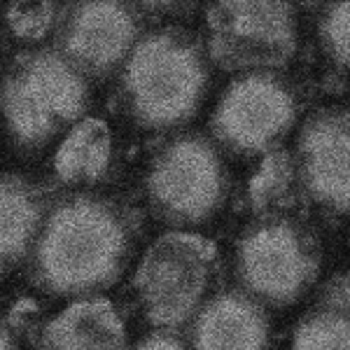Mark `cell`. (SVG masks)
Returning <instances> with one entry per match:
<instances>
[{
    "label": "cell",
    "mask_w": 350,
    "mask_h": 350,
    "mask_svg": "<svg viewBox=\"0 0 350 350\" xmlns=\"http://www.w3.org/2000/svg\"><path fill=\"white\" fill-rule=\"evenodd\" d=\"M140 236V215L129 201L108 191H61L24 267L26 278L54 299H98L124 278Z\"/></svg>",
    "instance_id": "obj_1"
},
{
    "label": "cell",
    "mask_w": 350,
    "mask_h": 350,
    "mask_svg": "<svg viewBox=\"0 0 350 350\" xmlns=\"http://www.w3.org/2000/svg\"><path fill=\"white\" fill-rule=\"evenodd\" d=\"M213 82L206 40L185 26H159L140 38L117 75V100L133 126L175 133L199 115Z\"/></svg>",
    "instance_id": "obj_2"
},
{
    "label": "cell",
    "mask_w": 350,
    "mask_h": 350,
    "mask_svg": "<svg viewBox=\"0 0 350 350\" xmlns=\"http://www.w3.org/2000/svg\"><path fill=\"white\" fill-rule=\"evenodd\" d=\"M92 108V82L54 49H21L3 75L5 135L19 159H38Z\"/></svg>",
    "instance_id": "obj_3"
},
{
    "label": "cell",
    "mask_w": 350,
    "mask_h": 350,
    "mask_svg": "<svg viewBox=\"0 0 350 350\" xmlns=\"http://www.w3.org/2000/svg\"><path fill=\"white\" fill-rule=\"evenodd\" d=\"M231 271L236 287L264 306H295L320 278L323 239L295 208L259 211L236 236Z\"/></svg>",
    "instance_id": "obj_4"
},
{
    "label": "cell",
    "mask_w": 350,
    "mask_h": 350,
    "mask_svg": "<svg viewBox=\"0 0 350 350\" xmlns=\"http://www.w3.org/2000/svg\"><path fill=\"white\" fill-rule=\"evenodd\" d=\"M140 187L157 222L173 231H194L227 206L231 168L211 133L175 131L152 150Z\"/></svg>",
    "instance_id": "obj_5"
},
{
    "label": "cell",
    "mask_w": 350,
    "mask_h": 350,
    "mask_svg": "<svg viewBox=\"0 0 350 350\" xmlns=\"http://www.w3.org/2000/svg\"><path fill=\"white\" fill-rule=\"evenodd\" d=\"M215 243L189 231L159 236L140 257L133 297L145 323L154 329H180L219 290Z\"/></svg>",
    "instance_id": "obj_6"
},
{
    "label": "cell",
    "mask_w": 350,
    "mask_h": 350,
    "mask_svg": "<svg viewBox=\"0 0 350 350\" xmlns=\"http://www.w3.org/2000/svg\"><path fill=\"white\" fill-rule=\"evenodd\" d=\"M301 110V92L283 70L243 72L224 87L208 131L231 157H269L295 131Z\"/></svg>",
    "instance_id": "obj_7"
},
{
    "label": "cell",
    "mask_w": 350,
    "mask_h": 350,
    "mask_svg": "<svg viewBox=\"0 0 350 350\" xmlns=\"http://www.w3.org/2000/svg\"><path fill=\"white\" fill-rule=\"evenodd\" d=\"M299 47V12L292 3L229 0L206 10V49L227 72L280 70Z\"/></svg>",
    "instance_id": "obj_8"
},
{
    "label": "cell",
    "mask_w": 350,
    "mask_h": 350,
    "mask_svg": "<svg viewBox=\"0 0 350 350\" xmlns=\"http://www.w3.org/2000/svg\"><path fill=\"white\" fill-rule=\"evenodd\" d=\"M148 33L143 3H64L54 28V49L89 82L117 77Z\"/></svg>",
    "instance_id": "obj_9"
},
{
    "label": "cell",
    "mask_w": 350,
    "mask_h": 350,
    "mask_svg": "<svg viewBox=\"0 0 350 350\" xmlns=\"http://www.w3.org/2000/svg\"><path fill=\"white\" fill-rule=\"evenodd\" d=\"M295 178L301 199L327 217L350 215V110L320 108L297 133Z\"/></svg>",
    "instance_id": "obj_10"
},
{
    "label": "cell",
    "mask_w": 350,
    "mask_h": 350,
    "mask_svg": "<svg viewBox=\"0 0 350 350\" xmlns=\"http://www.w3.org/2000/svg\"><path fill=\"white\" fill-rule=\"evenodd\" d=\"M189 350H271L273 325L264 304L241 290L222 287L187 325Z\"/></svg>",
    "instance_id": "obj_11"
},
{
    "label": "cell",
    "mask_w": 350,
    "mask_h": 350,
    "mask_svg": "<svg viewBox=\"0 0 350 350\" xmlns=\"http://www.w3.org/2000/svg\"><path fill=\"white\" fill-rule=\"evenodd\" d=\"M61 189L54 180L8 171L3 175V273L24 269Z\"/></svg>",
    "instance_id": "obj_12"
},
{
    "label": "cell",
    "mask_w": 350,
    "mask_h": 350,
    "mask_svg": "<svg viewBox=\"0 0 350 350\" xmlns=\"http://www.w3.org/2000/svg\"><path fill=\"white\" fill-rule=\"evenodd\" d=\"M49 178L61 191H103L120 173V148L110 126L87 117L56 148Z\"/></svg>",
    "instance_id": "obj_13"
},
{
    "label": "cell",
    "mask_w": 350,
    "mask_h": 350,
    "mask_svg": "<svg viewBox=\"0 0 350 350\" xmlns=\"http://www.w3.org/2000/svg\"><path fill=\"white\" fill-rule=\"evenodd\" d=\"M36 350H131L117 308L105 299L75 301L42 325Z\"/></svg>",
    "instance_id": "obj_14"
},
{
    "label": "cell",
    "mask_w": 350,
    "mask_h": 350,
    "mask_svg": "<svg viewBox=\"0 0 350 350\" xmlns=\"http://www.w3.org/2000/svg\"><path fill=\"white\" fill-rule=\"evenodd\" d=\"M290 350H350V308L315 297L292 332Z\"/></svg>",
    "instance_id": "obj_15"
},
{
    "label": "cell",
    "mask_w": 350,
    "mask_h": 350,
    "mask_svg": "<svg viewBox=\"0 0 350 350\" xmlns=\"http://www.w3.org/2000/svg\"><path fill=\"white\" fill-rule=\"evenodd\" d=\"M292 189H297V178H295V159L292 154L278 150L273 154L267 157L262 171L255 178L252 185V199L259 206V211H273V208H292L285 206V194H290Z\"/></svg>",
    "instance_id": "obj_16"
},
{
    "label": "cell",
    "mask_w": 350,
    "mask_h": 350,
    "mask_svg": "<svg viewBox=\"0 0 350 350\" xmlns=\"http://www.w3.org/2000/svg\"><path fill=\"white\" fill-rule=\"evenodd\" d=\"M318 42L332 66L350 70V3H325L318 12Z\"/></svg>",
    "instance_id": "obj_17"
},
{
    "label": "cell",
    "mask_w": 350,
    "mask_h": 350,
    "mask_svg": "<svg viewBox=\"0 0 350 350\" xmlns=\"http://www.w3.org/2000/svg\"><path fill=\"white\" fill-rule=\"evenodd\" d=\"M61 8L64 3H8L5 21H8L10 36L26 44L40 42L49 33L54 36Z\"/></svg>",
    "instance_id": "obj_18"
},
{
    "label": "cell",
    "mask_w": 350,
    "mask_h": 350,
    "mask_svg": "<svg viewBox=\"0 0 350 350\" xmlns=\"http://www.w3.org/2000/svg\"><path fill=\"white\" fill-rule=\"evenodd\" d=\"M33 308L31 301H19L3 320V350H36L40 332L33 334Z\"/></svg>",
    "instance_id": "obj_19"
},
{
    "label": "cell",
    "mask_w": 350,
    "mask_h": 350,
    "mask_svg": "<svg viewBox=\"0 0 350 350\" xmlns=\"http://www.w3.org/2000/svg\"><path fill=\"white\" fill-rule=\"evenodd\" d=\"M131 350H189V343L178 329H152L140 336Z\"/></svg>",
    "instance_id": "obj_20"
}]
</instances>
